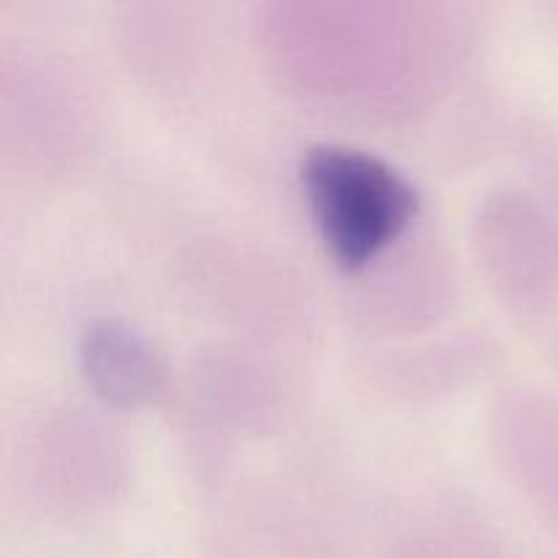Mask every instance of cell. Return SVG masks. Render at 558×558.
<instances>
[{
	"label": "cell",
	"mask_w": 558,
	"mask_h": 558,
	"mask_svg": "<svg viewBox=\"0 0 558 558\" xmlns=\"http://www.w3.org/2000/svg\"><path fill=\"white\" fill-rule=\"evenodd\" d=\"M85 363L98 390L118 401H136L153 387V360L131 332L98 327L85 341Z\"/></svg>",
	"instance_id": "2"
},
{
	"label": "cell",
	"mask_w": 558,
	"mask_h": 558,
	"mask_svg": "<svg viewBox=\"0 0 558 558\" xmlns=\"http://www.w3.org/2000/svg\"><path fill=\"white\" fill-rule=\"evenodd\" d=\"M303 183L322 238L347 267L368 262L417 213L412 183L381 158L352 147H311Z\"/></svg>",
	"instance_id": "1"
}]
</instances>
